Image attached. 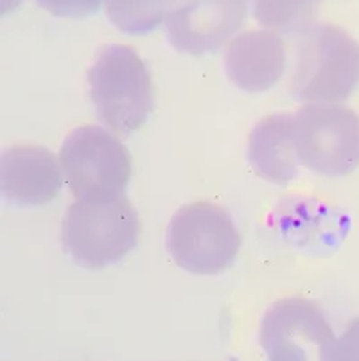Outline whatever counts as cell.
<instances>
[{
    "label": "cell",
    "mask_w": 359,
    "mask_h": 361,
    "mask_svg": "<svg viewBox=\"0 0 359 361\" xmlns=\"http://www.w3.org/2000/svg\"><path fill=\"white\" fill-rule=\"evenodd\" d=\"M359 87V44L334 24L296 35L289 92L302 103H345Z\"/></svg>",
    "instance_id": "1"
},
{
    "label": "cell",
    "mask_w": 359,
    "mask_h": 361,
    "mask_svg": "<svg viewBox=\"0 0 359 361\" xmlns=\"http://www.w3.org/2000/svg\"><path fill=\"white\" fill-rule=\"evenodd\" d=\"M140 219L124 195L75 200L63 219L61 241L85 270H103L123 261L138 243Z\"/></svg>",
    "instance_id": "2"
},
{
    "label": "cell",
    "mask_w": 359,
    "mask_h": 361,
    "mask_svg": "<svg viewBox=\"0 0 359 361\" xmlns=\"http://www.w3.org/2000/svg\"><path fill=\"white\" fill-rule=\"evenodd\" d=\"M88 94L99 121L118 137H130L154 108L153 83L142 58L128 45H104L88 68Z\"/></svg>",
    "instance_id": "3"
},
{
    "label": "cell",
    "mask_w": 359,
    "mask_h": 361,
    "mask_svg": "<svg viewBox=\"0 0 359 361\" xmlns=\"http://www.w3.org/2000/svg\"><path fill=\"white\" fill-rule=\"evenodd\" d=\"M166 248L182 270L193 275H217L236 261L241 234L223 207L196 202L173 214L167 225Z\"/></svg>",
    "instance_id": "4"
},
{
    "label": "cell",
    "mask_w": 359,
    "mask_h": 361,
    "mask_svg": "<svg viewBox=\"0 0 359 361\" xmlns=\"http://www.w3.org/2000/svg\"><path fill=\"white\" fill-rule=\"evenodd\" d=\"M65 182L75 200L124 195L131 178L130 151L108 128L79 126L59 149Z\"/></svg>",
    "instance_id": "5"
},
{
    "label": "cell",
    "mask_w": 359,
    "mask_h": 361,
    "mask_svg": "<svg viewBox=\"0 0 359 361\" xmlns=\"http://www.w3.org/2000/svg\"><path fill=\"white\" fill-rule=\"evenodd\" d=\"M295 146L302 166L325 178L359 167V116L334 103H308L295 114Z\"/></svg>",
    "instance_id": "6"
},
{
    "label": "cell",
    "mask_w": 359,
    "mask_h": 361,
    "mask_svg": "<svg viewBox=\"0 0 359 361\" xmlns=\"http://www.w3.org/2000/svg\"><path fill=\"white\" fill-rule=\"evenodd\" d=\"M334 340L322 307L302 297L276 300L259 329V343L273 361L325 360Z\"/></svg>",
    "instance_id": "7"
},
{
    "label": "cell",
    "mask_w": 359,
    "mask_h": 361,
    "mask_svg": "<svg viewBox=\"0 0 359 361\" xmlns=\"http://www.w3.org/2000/svg\"><path fill=\"white\" fill-rule=\"evenodd\" d=\"M266 225L286 245L311 255H331L340 250L352 228L343 209L309 196H286L276 202Z\"/></svg>",
    "instance_id": "8"
},
{
    "label": "cell",
    "mask_w": 359,
    "mask_h": 361,
    "mask_svg": "<svg viewBox=\"0 0 359 361\" xmlns=\"http://www.w3.org/2000/svg\"><path fill=\"white\" fill-rule=\"evenodd\" d=\"M248 6L250 0H173L166 20L167 40L185 54L217 51L239 31Z\"/></svg>",
    "instance_id": "9"
},
{
    "label": "cell",
    "mask_w": 359,
    "mask_h": 361,
    "mask_svg": "<svg viewBox=\"0 0 359 361\" xmlns=\"http://www.w3.org/2000/svg\"><path fill=\"white\" fill-rule=\"evenodd\" d=\"M63 185V169L51 149L20 144L0 160V192L13 207H39L52 202Z\"/></svg>",
    "instance_id": "10"
},
{
    "label": "cell",
    "mask_w": 359,
    "mask_h": 361,
    "mask_svg": "<svg viewBox=\"0 0 359 361\" xmlns=\"http://www.w3.org/2000/svg\"><path fill=\"white\" fill-rule=\"evenodd\" d=\"M286 45L272 29L237 35L225 51V72L230 83L245 92H266L281 81L286 71Z\"/></svg>",
    "instance_id": "11"
},
{
    "label": "cell",
    "mask_w": 359,
    "mask_h": 361,
    "mask_svg": "<svg viewBox=\"0 0 359 361\" xmlns=\"http://www.w3.org/2000/svg\"><path fill=\"white\" fill-rule=\"evenodd\" d=\"M248 162L255 175L275 185H288L300 175L295 146V114L276 111L262 117L248 139Z\"/></svg>",
    "instance_id": "12"
},
{
    "label": "cell",
    "mask_w": 359,
    "mask_h": 361,
    "mask_svg": "<svg viewBox=\"0 0 359 361\" xmlns=\"http://www.w3.org/2000/svg\"><path fill=\"white\" fill-rule=\"evenodd\" d=\"M253 16L264 29L298 35L315 24L324 0H252Z\"/></svg>",
    "instance_id": "13"
},
{
    "label": "cell",
    "mask_w": 359,
    "mask_h": 361,
    "mask_svg": "<svg viewBox=\"0 0 359 361\" xmlns=\"http://www.w3.org/2000/svg\"><path fill=\"white\" fill-rule=\"evenodd\" d=\"M173 0H104L108 20L121 32L140 36L166 24Z\"/></svg>",
    "instance_id": "14"
},
{
    "label": "cell",
    "mask_w": 359,
    "mask_h": 361,
    "mask_svg": "<svg viewBox=\"0 0 359 361\" xmlns=\"http://www.w3.org/2000/svg\"><path fill=\"white\" fill-rule=\"evenodd\" d=\"M38 6L59 18H88L99 11L103 0H36Z\"/></svg>",
    "instance_id": "15"
},
{
    "label": "cell",
    "mask_w": 359,
    "mask_h": 361,
    "mask_svg": "<svg viewBox=\"0 0 359 361\" xmlns=\"http://www.w3.org/2000/svg\"><path fill=\"white\" fill-rule=\"evenodd\" d=\"M325 360H359V318L351 322L343 334L336 338Z\"/></svg>",
    "instance_id": "16"
},
{
    "label": "cell",
    "mask_w": 359,
    "mask_h": 361,
    "mask_svg": "<svg viewBox=\"0 0 359 361\" xmlns=\"http://www.w3.org/2000/svg\"><path fill=\"white\" fill-rule=\"evenodd\" d=\"M22 2H24V0H0V13H2V15H8L9 11L18 8Z\"/></svg>",
    "instance_id": "17"
}]
</instances>
